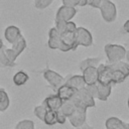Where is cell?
<instances>
[{"label": "cell", "instance_id": "cell-1", "mask_svg": "<svg viewBox=\"0 0 129 129\" xmlns=\"http://www.w3.org/2000/svg\"><path fill=\"white\" fill-rule=\"evenodd\" d=\"M98 83L116 85L123 83L129 77V63L123 60L113 63H100L98 67Z\"/></svg>", "mask_w": 129, "mask_h": 129}, {"label": "cell", "instance_id": "cell-2", "mask_svg": "<svg viewBox=\"0 0 129 129\" xmlns=\"http://www.w3.org/2000/svg\"><path fill=\"white\" fill-rule=\"evenodd\" d=\"M71 100L74 102L76 108H81V109H87L88 110V108H92V107L96 106L95 98L92 97V95L88 92V90L86 88L76 91L74 97Z\"/></svg>", "mask_w": 129, "mask_h": 129}, {"label": "cell", "instance_id": "cell-3", "mask_svg": "<svg viewBox=\"0 0 129 129\" xmlns=\"http://www.w3.org/2000/svg\"><path fill=\"white\" fill-rule=\"evenodd\" d=\"M126 50L127 49L125 48V46L121 44L108 43L104 46V51L109 63L123 60V58H125L126 55Z\"/></svg>", "mask_w": 129, "mask_h": 129}, {"label": "cell", "instance_id": "cell-4", "mask_svg": "<svg viewBox=\"0 0 129 129\" xmlns=\"http://www.w3.org/2000/svg\"><path fill=\"white\" fill-rule=\"evenodd\" d=\"M101 11V16L102 18L108 22H114L117 18V8L116 5L111 1V0H102V3L99 7Z\"/></svg>", "mask_w": 129, "mask_h": 129}, {"label": "cell", "instance_id": "cell-5", "mask_svg": "<svg viewBox=\"0 0 129 129\" xmlns=\"http://www.w3.org/2000/svg\"><path fill=\"white\" fill-rule=\"evenodd\" d=\"M78 46L79 45L76 40V31H64L60 33V51L76 50Z\"/></svg>", "mask_w": 129, "mask_h": 129}, {"label": "cell", "instance_id": "cell-6", "mask_svg": "<svg viewBox=\"0 0 129 129\" xmlns=\"http://www.w3.org/2000/svg\"><path fill=\"white\" fill-rule=\"evenodd\" d=\"M42 76H43L44 80L47 82V84L55 91L66 83V80L61 75H59L58 73H56L52 70H49V69H46L42 73Z\"/></svg>", "mask_w": 129, "mask_h": 129}, {"label": "cell", "instance_id": "cell-7", "mask_svg": "<svg viewBox=\"0 0 129 129\" xmlns=\"http://www.w3.org/2000/svg\"><path fill=\"white\" fill-rule=\"evenodd\" d=\"M76 40L78 45L89 47L93 44L92 33L85 27H77L76 29Z\"/></svg>", "mask_w": 129, "mask_h": 129}, {"label": "cell", "instance_id": "cell-8", "mask_svg": "<svg viewBox=\"0 0 129 129\" xmlns=\"http://www.w3.org/2000/svg\"><path fill=\"white\" fill-rule=\"evenodd\" d=\"M70 124L75 128H80L84 124H86L87 121V109H81L76 108L75 112L68 118Z\"/></svg>", "mask_w": 129, "mask_h": 129}, {"label": "cell", "instance_id": "cell-9", "mask_svg": "<svg viewBox=\"0 0 129 129\" xmlns=\"http://www.w3.org/2000/svg\"><path fill=\"white\" fill-rule=\"evenodd\" d=\"M76 14H77L76 7H70V6L61 5L55 13L54 21H66V22L72 21V19L76 16Z\"/></svg>", "mask_w": 129, "mask_h": 129}, {"label": "cell", "instance_id": "cell-10", "mask_svg": "<svg viewBox=\"0 0 129 129\" xmlns=\"http://www.w3.org/2000/svg\"><path fill=\"white\" fill-rule=\"evenodd\" d=\"M62 102H63V101H62L56 94H54V95H49V96H47V97L43 100V102H42L41 104L46 108V110L57 111V110H59V108H60Z\"/></svg>", "mask_w": 129, "mask_h": 129}, {"label": "cell", "instance_id": "cell-11", "mask_svg": "<svg viewBox=\"0 0 129 129\" xmlns=\"http://www.w3.org/2000/svg\"><path fill=\"white\" fill-rule=\"evenodd\" d=\"M21 35L22 34H21L20 29L14 25H9L4 30V37L8 41V43H10V44L15 43L21 37Z\"/></svg>", "mask_w": 129, "mask_h": 129}, {"label": "cell", "instance_id": "cell-12", "mask_svg": "<svg viewBox=\"0 0 129 129\" xmlns=\"http://www.w3.org/2000/svg\"><path fill=\"white\" fill-rule=\"evenodd\" d=\"M47 45L51 49H58L60 47V33L55 27H51L48 31Z\"/></svg>", "mask_w": 129, "mask_h": 129}, {"label": "cell", "instance_id": "cell-13", "mask_svg": "<svg viewBox=\"0 0 129 129\" xmlns=\"http://www.w3.org/2000/svg\"><path fill=\"white\" fill-rule=\"evenodd\" d=\"M82 76L86 85H93L98 82V69L97 67H90L82 71Z\"/></svg>", "mask_w": 129, "mask_h": 129}, {"label": "cell", "instance_id": "cell-14", "mask_svg": "<svg viewBox=\"0 0 129 129\" xmlns=\"http://www.w3.org/2000/svg\"><path fill=\"white\" fill-rule=\"evenodd\" d=\"M76 91H77V90H75L74 88L70 87L69 85H67V84L64 83L62 86H60V87L56 90V95H57L62 101H69V100H71V99L74 97Z\"/></svg>", "mask_w": 129, "mask_h": 129}, {"label": "cell", "instance_id": "cell-15", "mask_svg": "<svg viewBox=\"0 0 129 129\" xmlns=\"http://www.w3.org/2000/svg\"><path fill=\"white\" fill-rule=\"evenodd\" d=\"M66 84L69 85L70 87L74 88L77 91L82 90V89L86 88V86H87L82 75H75V76L70 77L68 80H66Z\"/></svg>", "mask_w": 129, "mask_h": 129}, {"label": "cell", "instance_id": "cell-16", "mask_svg": "<svg viewBox=\"0 0 129 129\" xmlns=\"http://www.w3.org/2000/svg\"><path fill=\"white\" fill-rule=\"evenodd\" d=\"M112 87H113L112 85H103L97 82V88H98L97 99H99L100 101H107L111 95Z\"/></svg>", "mask_w": 129, "mask_h": 129}, {"label": "cell", "instance_id": "cell-17", "mask_svg": "<svg viewBox=\"0 0 129 129\" xmlns=\"http://www.w3.org/2000/svg\"><path fill=\"white\" fill-rule=\"evenodd\" d=\"M106 129H126V123L117 117H109L105 121Z\"/></svg>", "mask_w": 129, "mask_h": 129}, {"label": "cell", "instance_id": "cell-18", "mask_svg": "<svg viewBox=\"0 0 129 129\" xmlns=\"http://www.w3.org/2000/svg\"><path fill=\"white\" fill-rule=\"evenodd\" d=\"M28 80H29V77H28L27 73L24 72V71H18V72L13 76V79H12L14 85L17 86V87H20V86L25 85Z\"/></svg>", "mask_w": 129, "mask_h": 129}, {"label": "cell", "instance_id": "cell-19", "mask_svg": "<svg viewBox=\"0 0 129 129\" xmlns=\"http://www.w3.org/2000/svg\"><path fill=\"white\" fill-rule=\"evenodd\" d=\"M76 110V106L74 104V102L72 100H69V101H63L60 108H59V111L67 117L69 118Z\"/></svg>", "mask_w": 129, "mask_h": 129}, {"label": "cell", "instance_id": "cell-20", "mask_svg": "<svg viewBox=\"0 0 129 129\" xmlns=\"http://www.w3.org/2000/svg\"><path fill=\"white\" fill-rule=\"evenodd\" d=\"M25 48H26V39H25V37H24L23 35H21V37H20L15 43H13V44H12V47H11V49L13 50L14 54H15L17 57L21 54V52H22Z\"/></svg>", "mask_w": 129, "mask_h": 129}, {"label": "cell", "instance_id": "cell-21", "mask_svg": "<svg viewBox=\"0 0 129 129\" xmlns=\"http://www.w3.org/2000/svg\"><path fill=\"white\" fill-rule=\"evenodd\" d=\"M100 63H101V58L100 57H87V58L83 59L80 62L79 68L82 72L85 69L90 68V67H98Z\"/></svg>", "mask_w": 129, "mask_h": 129}, {"label": "cell", "instance_id": "cell-22", "mask_svg": "<svg viewBox=\"0 0 129 129\" xmlns=\"http://www.w3.org/2000/svg\"><path fill=\"white\" fill-rule=\"evenodd\" d=\"M15 67V62H12L6 55L4 47L0 49V68H13Z\"/></svg>", "mask_w": 129, "mask_h": 129}, {"label": "cell", "instance_id": "cell-23", "mask_svg": "<svg viewBox=\"0 0 129 129\" xmlns=\"http://www.w3.org/2000/svg\"><path fill=\"white\" fill-rule=\"evenodd\" d=\"M43 123L45 125L48 126H52L54 124H56V117H55V111H50L47 110L45 115H44V119H43Z\"/></svg>", "mask_w": 129, "mask_h": 129}, {"label": "cell", "instance_id": "cell-24", "mask_svg": "<svg viewBox=\"0 0 129 129\" xmlns=\"http://www.w3.org/2000/svg\"><path fill=\"white\" fill-rule=\"evenodd\" d=\"M14 129H34V122L30 119H23L15 125Z\"/></svg>", "mask_w": 129, "mask_h": 129}, {"label": "cell", "instance_id": "cell-25", "mask_svg": "<svg viewBox=\"0 0 129 129\" xmlns=\"http://www.w3.org/2000/svg\"><path fill=\"white\" fill-rule=\"evenodd\" d=\"M10 105V99L9 96L7 94V92L4 90L3 91V95H2V99L0 101V112H4L9 108Z\"/></svg>", "mask_w": 129, "mask_h": 129}, {"label": "cell", "instance_id": "cell-26", "mask_svg": "<svg viewBox=\"0 0 129 129\" xmlns=\"http://www.w3.org/2000/svg\"><path fill=\"white\" fill-rule=\"evenodd\" d=\"M46 108L42 105V104H40V105H38V106H36L35 108H34V110H33V112H34V115L36 116V118H38L40 121H43V119H44V115H45V113H46Z\"/></svg>", "mask_w": 129, "mask_h": 129}, {"label": "cell", "instance_id": "cell-27", "mask_svg": "<svg viewBox=\"0 0 129 129\" xmlns=\"http://www.w3.org/2000/svg\"><path fill=\"white\" fill-rule=\"evenodd\" d=\"M52 2H53V0H34V7L36 9L43 10V9L47 8Z\"/></svg>", "mask_w": 129, "mask_h": 129}, {"label": "cell", "instance_id": "cell-28", "mask_svg": "<svg viewBox=\"0 0 129 129\" xmlns=\"http://www.w3.org/2000/svg\"><path fill=\"white\" fill-rule=\"evenodd\" d=\"M86 89L88 90V92L92 95V97L97 98V92H98V88H97V83L93 84V85H87Z\"/></svg>", "mask_w": 129, "mask_h": 129}, {"label": "cell", "instance_id": "cell-29", "mask_svg": "<svg viewBox=\"0 0 129 129\" xmlns=\"http://www.w3.org/2000/svg\"><path fill=\"white\" fill-rule=\"evenodd\" d=\"M55 117H56V123L57 124H64L67 119H68L59 110L55 111Z\"/></svg>", "mask_w": 129, "mask_h": 129}, {"label": "cell", "instance_id": "cell-30", "mask_svg": "<svg viewBox=\"0 0 129 129\" xmlns=\"http://www.w3.org/2000/svg\"><path fill=\"white\" fill-rule=\"evenodd\" d=\"M62 5L64 6H70V7H77L79 6L80 0H61Z\"/></svg>", "mask_w": 129, "mask_h": 129}, {"label": "cell", "instance_id": "cell-31", "mask_svg": "<svg viewBox=\"0 0 129 129\" xmlns=\"http://www.w3.org/2000/svg\"><path fill=\"white\" fill-rule=\"evenodd\" d=\"M102 3V0H88L87 5L93 7V8H99Z\"/></svg>", "mask_w": 129, "mask_h": 129}, {"label": "cell", "instance_id": "cell-32", "mask_svg": "<svg viewBox=\"0 0 129 129\" xmlns=\"http://www.w3.org/2000/svg\"><path fill=\"white\" fill-rule=\"evenodd\" d=\"M123 29L125 30V32L129 33V19L124 22V24H123Z\"/></svg>", "mask_w": 129, "mask_h": 129}, {"label": "cell", "instance_id": "cell-33", "mask_svg": "<svg viewBox=\"0 0 129 129\" xmlns=\"http://www.w3.org/2000/svg\"><path fill=\"white\" fill-rule=\"evenodd\" d=\"M78 129H94V128H93L91 125H89V124L86 123V124H84L82 127H80V128H78Z\"/></svg>", "mask_w": 129, "mask_h": 129}, {"label": "cell", "instance_id": "cell-34", "mask_svg": "<svg viewBox=\"0 0 129 129\" xmlns=\"http://www.w3.org/2000/svg\"><path fill=\"white\" fill-rule=\"evenodd\" d=\"M87 3H88V0H80L79 6H80V7H84V6H87Z\"/></svg>", "mask_w": 129, "mask_h": 129}, {"label": "cell", "instance_id": "cell-35", "mask_svg": "<svg viewBox=\"0 0 129 129\" xmlns=\"http://www.w3.org/2000/svg\"><path fill=\"white\" fill-rule=\"evenodd\" d=\"M125 58H126L127 62L129 63V49H127V50H126V55H125Z\"/></svg>", "mask_w": 129, "mask_h": 129}, {"label": "cell", "instance_id": "cell-36", "mask_svg": "<svg viewBox=\"0 0 129 129\" xmlns=\"http://www.w3.org/2000/svg\"><path fill=\"white\" fill-rule=\"evenodd\" d=\"M3 91H4V89H1V88H0V101H1V99H2V95H3Z\"/></svg>", "mask_w": 129, "mask_h": 129}, {"label": "cell", "instance_id": "cell-37", "mask_svg": "<svg viewBox=\"0 0 129 129\" xmlns=\"http://www.w3.org/2000/svg\"><path fill=\"white\" fill-rule=\"evenodd\" d=\"M3 47H4V45H3V41H2V39L0 38V49L3 48Z\"/></svg>", "mask_w": 129, "mask_h": 129}, {"label": "cell", "instance_id": "cell-38", "mask_svg": "<svg viewBox=\"0 0 129 129\" xmlns=\"http://www.w3.org/2000/svg\"><path fill=\"white\" fill-rule=\"evenodd\" d=\"M124 46H125V48H126V49H129V41H128L127 43H125V45H124Z\"/></svg>", "mask_w": 129, "mask_h": 129}, {"label": "cell", "instance_id": "cell-39", "mask_svg": "<svg viewBox=\"0 0 129 129\" xmlns=\"http://www.w3.org/2000/svg\"><path fill=\"white\" fill-rule=\"evenodd\" d=\"M126 129H129V123H126Z\"/></svg>", "mask_w": 129, "mask_h": 129}, {"label": "cell", "instance_id": "cell-40", "mask_svg": "<svg viewBox=\"0 0 129 129\" xmlns=\"http://www.w3.org/2000/svg\"><path fill=\"white\" fill-rule=\"evenodd\" d=\"M127 105H128V108H129V97H128V100H127Z\"/></svg>", "mask_w": 129, "mask_h": 129}]
</instances>
